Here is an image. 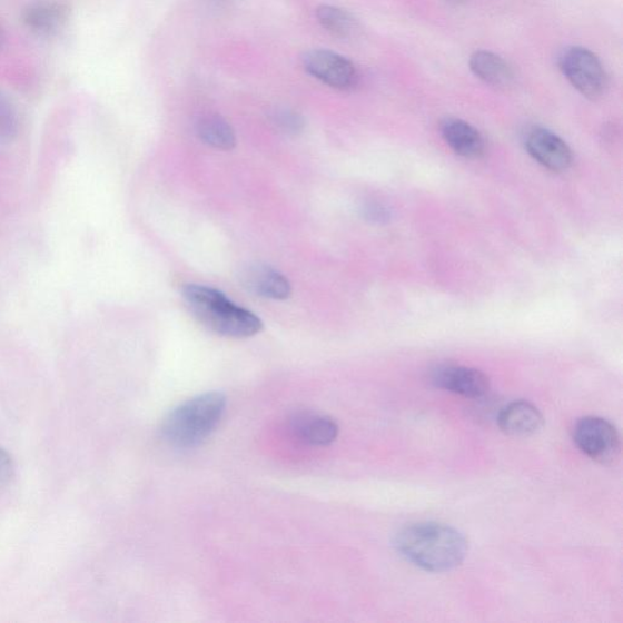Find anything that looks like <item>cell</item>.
Instances as JSON below:
<instances>
[{"label":"cell","instance_id":"30bf717a","mask_svg":"<svg viewBox=\"0 0 623 623\" xmlns=\"http://www.w3.org/2000/svg\"><path fill=\"white\" fill-rule=\"evenodd\" d=\"M290 428L297 439L310 446H328L339 435V425L335 421L312 412L295 414Z\"/></svg>","mask_w":623,"mask_h":623},{"label":"cell","instance_id":"7a4b0ae2","mask_svg":"<svg viewBox=\"0 0 623 623\" xmlns=\"http://www.w3.org/2000/svg\"><path fill=\"white\" fill-rule=\"evenodd\" d=\"M184 296L195 318L218 335L245 339L264 328L263 320L253 312L231 303L224 293L214 288L186 285Z\"/></svg>","mask_w":623,"mask_h":623},{"label":"cell","instance_id":"7c38bea8","mask_svg":"<svg viewBox=\"0 0 623 623\" xmlns=\"http://www.w3.org/2000/svg\"><path fill=\"white\" fill-rule=\"evenodd\" d=\"M447 146L459 156L466 159H477L486 150V142L477 129L459 119H447L441 125Z\"/></svg>","mask_w":623,"mask_h":623},{"label":"cell","instance_id":"9c48e42d","mask_svg":"<svg viewBox=\"0 0 623 623\" xmlns=\"http://www.w3.org/2000/svg\"><path fill=\"white\" fill-rule=\"evenodd\" d=\"M243 283L257 296L269 300L284 301L291 296V284L280 271L267 265L255 264L243 273Z\"/></svg>","mask_w":623,"mask_h":623},{"label":"cell","instance_id":"ba28073f","mask_svg":"<svg viewBox=\"0 0 623 623\" xmlns=\"http://www.w3.org/2000/svg\"><path fill=\"white\" fill-rule=\"evenodd\" d=\"M432 379L436 387L467 398L483 397L490 389L487 375L469 367L441 366L433 372Z\"/></svg>","mask_w":623,"mask_h":623},{"label":"cell","instance_id":"52a82bcc","mask_svg":"<svg viewBox=\"0 0 623 623\" xmlns=\"http://www.w3.org/2000/svg\"><path fill=\"white\" fill-rule=\"evenodd\" d=\"M528 154L554 172H564L573 164V151L560 136L547 128H531L525 138Z\"/></svg>","mask_w":623,"mask_h":623},{"label":"cell","instance_id":"8992f818","mask_svg":"<svg viewBox=\"0 0 623 623\" xmlns=\"http://www.w3.org/2000/svg\"><path fill=\"white\" fill-rule=\"evenodd\" d=\"M305 70L318 81L334 89L349 90L359 81L355 63L328 49L307 51L303 58Z\"/></svg>","mask_w":623,"mask_h":623},{"label":"cell","instance_id":"4fadbf2b","mask_svg":"<svg viewBox=\"0 0 623 623\" xmlns=\"http://www.w3.org/2000/svg\"><path fill=\"white\" fill-rule=\"evenodd\" d=\"M471 70L479 80L493 87H508L514 81V72L502 57L487 50H477L469 60Z\"/></svg>","mask_w":623,"mask_h":623},{"label":"cell","instance_id":"277c9868","mask_svg":"<svg viewBox=\"0 0 623 623\" xmlns=\"http://www.w3.org/2000/svg\"><path fill=\"white\" fill-rule=\"evenodd\" d=\"M560 68L577 92L589 99L601 98L607 87L603 63L593 51L583 47H568L560 57Z\"/></svg>","mask_w":623,"mask_h":623},{"label":"cell","instance_id":"5b68a950","mask_svg":"<svg viewBox=\"0 0 623 623\" xmlns=\"http://www.w3.org/2000/svg\"><path fill=\"white\" fill-rule=\"evenodd\" d=\"M577 447L591 459L609 464L620 452V436L616 427L601 417H584L574 427Z\"/></svg>","mask_w":623,"mask_h":623},{"label":"cell","instance_id":"9a60e30c","mask_svg":"<svg viewBox=\"0 0 623 623\" xmlns=\"http://www.w3.org/2000/svg\"><path fill=\"white\" fill-rule=\"evenodd\" d=\"M197 134L207 146L216 149L231 150L237 145L236 132L219 115L202 116L197 123Z\"/></svg>","mask_w":623,"mask_h":623},{"label":"cell","instance_id":"ac0fdd59","mask_svg":"<svg viewBox=\"0 0 623 623\" xmlns=\"http://www.w3.org/2000/svg\"><path fill=\"white\" fill-rule=\"evenodd\" d=\"M18 116L11 102L0 93V139L11 140L18 134Z\"/></svg>","mask_w":623,"mask_h":623},{"label":"cell","instance_id":"44dd1931","mask_svg":"<svg viewBox=\"0 0 623 623\" xmlns=\"http://www.w3.org/2000/svg\"><path fill=\"white\" fill-rule=\"evenodd\" d=\"M452 2H459V0H452Z\"/></svg>","mask_w":623,"mask_h":623},{"label":"cell","instance_id":"ffe728a7","mask_svg":"<svg viewBox=\"0 0 623 623\" xmlns=\"http://www.w3.org/2000/svg\"><path fill=\"white\" fill-rule=\"evenodd\" d=\"M365 215L369 219L379 220V219L384 218L385 212H384V210L380 209L379 206L369 205L365 209Z\"/></svg>","mask_w":623,"mask_h":623},{"label":"cell","instance_id":"5bb4252c","mask_svg":"<svg viewBox=\"0 0 623 623\" xmlns=\"http://www.w3.org/2000/svg\"><path fill=\"white\" fill-rule=\"evenodd\" d=\"M69 19V10L58 3H39L26 10L23 21L32 31L50 36L62 29Z\"/></svg>","mask_w":623,"mask_h":623},{"label":"cell","instance_id":"e0dca14e","mask_svg":"<svg viewBox=\"0 0 623 623\" xmlns=\"http://www.w3.org/2000/svg\"><path fill=\"white\" fill-rule=\"evenodd\" d=\"M271 123L284 135H300L306 126L304 116L291 109H278L270 116Z\"/></svg>","mask_w":623,"mask_h":623},{"label":"cell","instance_id":"6da1fadb","mask_svg":"<svg viewBox=\"0 0 623 623\" xmlns=\"http://www.w3.org/2000/svg\"><path fill=\"white\" fill-rule=\"evenodd\" d=\"M395 544L407 562L428 573H446L458 567L469 550L461 531L438 523H418L402 528Z\"/></svg>","mask_w":623,"mask_h":623},{"label":"cell","instance_id":"d6986e66","mask_svg":"<svg viewBox=\"0 0 623 623\" xmlns=\"http://www.w3.org/2000/svg\"><path fill=\"white\" fill-rule=\"evenodd\" d=\"M16 465L12 462L10 454L0 448V486H4L10 483V479L14 477Z\"/></svg>","mask_w":623,"mask_h":623},{"label":"cell","instance_id":"8fae6325","mask_svg":"<svg viewBox=\"0 0 623 623\" xmlns=\"http://www.w3.org/2000/svg\"><path fill=\"white\" fill-rule=\"evenodd\" d=\"M501 431L511 436H530L543 427L542 413L530 402L515 400L506 405L498 415Z\"/></svg>","mask_w":623,"mask_h":623},{"label":"cell","instance_id":"3957f363","mask_svg":"<svg viewBox=\"0 0 623 623\" xmlns=\"http://www.w3.org/2000/svg\"><path fill=\"white\" fill-rule=\"evenodd\" d=\"M227 398L220 393H207L188 399L164 421L161 433L177 448L197 447L216 431L222 419Z\"/></svg>","mask_w":623,"mask_h":623},{"label":"cell","instance_id":"2e32d148","mask_svg":"<svg viewBox=\"0 0 623 623\" xmlns=\"http://www.w3.org/2000/svg\"><path fill=\"white\" fill-rule=\"evenodd\" d=\"M316 17L322 28L335 37L349 38L358 31L356 19L342 8L320 6Z\"/></svg>","mask_w":623,"mask_h":623}]
</instances>
